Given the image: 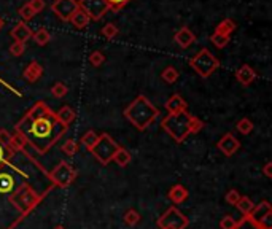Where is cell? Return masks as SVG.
Returning <instances> with one entry per match:
<instances>
[{
  "mask_svg": "<svg viewBox=\"0 0 272 229\" xmlns=\"http://www.w3.org/2000/svg\"><path fill=\"white\" fill-rule=\"evenodd\" d=\"M166 110L167 113H179V112H186L188 104L180 94H174L171 99H167L166 102Z\"/></svg>",
  "mask_w": 272,
  "mask_h": 229,
  "instance_id": "cell-18",
  "label": "cell"
},
{
  "mask_svg": "<svg viewBox=\"0 0 272 229\" xmlns=\"http://www.w3.org/2000/svg\"><path fill=\"white\" fill-rule=\"evenodd\" d=\"M32 38L35 40V43L40 45V46H45V45H48L50 43V40H51V33L48 32V29H38L37 32H33L32 33Z\"/></svg>",
  "mask_w": 272,
  "mask_h": 229,
  "instance_id": "cell-26",
  "label": "cell"
},
{
  "mask_svg": "<svg viewBox=\"0 0 272 229\" xmlns=\"http://www.w3.org/2000/svg\"><path fill=\"white\" fill-rule=\"evenodd\" d=\"M253 123H251V119L248 118H242L237 121V124H236V129L239 131L242 136H248V134H251V131H253Z\"/></svg>",
  "mask_w": 272,
  "mask_h": 229,
  "instance_id": "cell-29",
  "label": "cell"
},
{
  "mask_svg": "<svg viewBox=\"0 0 272 229\" xmlns=\"http://www.w3.org/2000/svg\"><path fill=\"white\" fill-rule=\"evenodd\" d=\"M167 198L171 199L174 204H183L189 198V191L183 185H174L167 193Z\"/></svg>",
  "mask_w": 272,
  "mask_h": 229,
  "instance_id": "cell-20",
  "label": "cell"
},
{
  "mask_svg": "<svg viewBox=\"0 0 272 229\" xmlns=\"http://www.w3.org/2000/svg\"><path fill=\"white\" fill-rule=\"evenodd\" d=\"M263 173L266 175L268 178H272V163H266L263 167Z\"/></svg>",
  "mask_w": 272,
  "mask_h": 229,
  "instance_id": "cell-43",
  "label": "cell"
},
{
  "mask_svg": "<svg viewBox=\"0 0 272 229\" xmlns=\"http://www.w3.org/2000/svg\"><path fill=\"white\" fill-rule=\"evenodd\" d=\"M179 77H180L179 75V70H177L175 67H172V65L166 67V69L161 72V78L164 80L167 85H174L177 80H179Z\"/></svg>",
  "mask_w": 272,
  "mask_h": 229,
  "instance_id": "cell-27",
  "label": "cell"
},
{
  "mask_svg": "<svg viewBox=\"0 0 272 229\" xmlns=\"http://www.w3.org/2000/svg\"><path fill=\"white\" fill-rule=\"evenodd\" d=\"M54 116H56L58 123H60L65 127H69L75 121V118H77V113H75V110L72 109V107L64 105V107H60V109L58 110V113H54Z\"/></svg>",
  "mask_w": 272,
  "mask_h": 229,
  "instance_id": "cell-17",
  "label": "cell"
},
{
  "mask_svg": "<svg viewBox=\"0 0 272 229\" xmlns=\"http://www.w3.org/2000/svg\"><path fill=\"white\" fill-rule=\"evenodd\" d=\"M236 207H237V210H239V212L243 215V217H248V215L251 213V210H253L255 204H253V200H251L250 198H247V196H241V199L237 200Z\"/></svg>",
  "mask_w": 272,
  "mask_h": 229,
  "instance_id": "cell-25",
  "label": "cell"
},
{
  "mask_svg": "<svg viewBox=\"0 0 272 229\" xmlns=\"http://www.w3.org/2000/svg\"><path fill=\"white\" fill-rule=\"evenodd\" d=\"M60 150H62V153L67 154V156H75L77 151H78V143L75 142L73 139H69V140H65V142L62 143Z\"/></svg>",
  "mask_w": 272,
  "mask_h": 229,
  "instance_id": "cell-31",
  "label": "cell"
},
{
  "mask_svg": "<svg viewBox=\"0 0 272 229\" xmlns=\"http://www.w3.org/2000/svg\"><path fill=\"white\" fill-rule=\"evenodd\" d=\"M53 229H67L65 226H62V225H58L56 228H53Z\"/></svg>",
  "mask_w": 272,
  "mask_h": 229,
  "instance_id": "cell-44",
  "label": "cell"
},
{
  "mask_svg": "<svg viewBox=\"0 0 272 229\" xmlns=\"http://www.w3.org/2000/svg\"><path fill=\"white\" fill-rule=\"evenodd\" d=\"M210 40H212V43L216 46V48H224V46H228L229 43V37L226 35H218V33H212V37H210Z\"/></svg>",
  "mask_w": 272,
  "mask_h": 229,
  "instance_id": "cell-36",
  "label": "cell"
},
{
  "mask_svg": "<svg viewBox=\"0 0 272 229\" xmlns=\"http://www.w3.org/2000/svg\"><path fill=\"white\" fill-rule=\"evenodd\" d=\"M30 5V8L33 10V13H40V11H43L45 10V6H46V3H45V0H30V2H27Z\"/></svg>",
  "mask_w": 272,
  "mask_h": 229,
  "instance_id": "cell-42",
  "label": "cell"
},
{
  "mask_svg": "<svg viewBox=\"0 0 272 229\" xmlns=\"http://www.w3.org/2000/svg\"><path fill=\"white\" fill-rule=\"evenodd\" d=\"M189 67H191L201 78H209L220 67V60L209 50L204 48L189 59Z\"/></svg>",
  "mask_w": 272,
  "mask_h": 229,
  "instance_id": "cell-5",
  "label": "cell"
},
{
  "mask_svg": "<svg viewBox=\"0 0 272 229\" xmlns=\"http://www.w3.org/2000/svg\"><path fill=\"white\" fill-rule=\"evenodd\" d=\"M124 116L137 131H145L159 116V110L145 96H137L124 109Z\"/></svg>",
  "mask_w": 272,
  "mask_h": 229,
  "instance_id": "cell-3",
  "label": "cell"
},
{
  "mask_svg": "<svg viewBox=\"0 0 272 229\" xmlns=\"http://www.w3.org/2000/svg\"><path fill=\"white\" fill-rule=\"evenodd\" d=\"M42 199H43V194L37 193L29 183H26V181L19 186H16L11 194H8L10 204H13V207L16 208L18 213L21 215V218L27 217V215L40 204Z\"/></svg>",
  "mask_w": 272,
  "mask_h": 229,
  "instance_id": "cell-4",
  "label": "cell"
},
{
  "mask_svg": "<svg viewBox=\"0 0 272 229\" xmlns=\"http://www.w3.org/2000/svg\"><path fill=\"white\" fill-rule=\"evenodd\" d=\"M10 35H11V38H15V42L26 43L27 40L32 38V30H30V28L24 21H21V23H18L15 28L11 29Z\"/></svg>",
  "mask_w": 272,
  "mask_h": 229,
  "instance_id": "cell-15",
  "label": "cell"
},
{
  "mask_svg": "<svg viewBox=\"0 0 272 229\" xmlns=\"http://www.w3.org/2000/svg\"><path fill=\"white\" fill-rule=\"evenodd\" d=\"M108 5H110V10H115V11H118L121 8H124V6L131 2V0H107Z\"/></svg>",
  "mask_w": 272,
  "mask_h": 229,
  "instance_id": "cell-41",
  "label": "cell"
},
{
  "mask_svg": "<svg viewBox=\"0 0 272 229\" xmlns=\"http://www.w3.org/2000/svg\"><path fill=\"white\" fill-rule=\"evenodd\" d=\"M248 217L261 229H272V205L269 200L264 199L260 204H255Z\"/></svg>",
  "mask_w": 272,
  "mask_h": 229,
  "instance_id": "cell-9",
  "label": "cell"
},
{
  "mask_svg": "<svg viewBox=\"0 0 272 229\" xmlns=\"http://www.w3.org/2000/svg\"><path fill=\"white\" fill-rule=\"evenodd\" d=\"M237 225V220L234 217H231V215H224L220 221V228L221 229H234Z\"/></svg>",
  "mask_w": 272,
  "mask_h": 229,
  "instance_id": "cell-39",
  "label": "cell"
},
{
  "mask_svg": "<svg viewBox=\"0 0 272 229\" xmlns=\"http://www.w3.org/2000/svg\"><path fill=\"white\" fill-rule=\"evenodd\" d=\"M104 62H105V56L102 51H92L90 55V64L92 67H100Z\"/></svg>",
  "mask_w": 272,
  "mask_h": 229,
  "instance_id": "cell-37",
  "label": "cell"
},
{
  "mask_svg": "<svg viewBox=\"0 0 272 229\" xmlns=\"http://www.w3.org/2000/svg\"><path fill=\"white\" fill-rule=\"evenodd\" d=\"M236 78H237V82H239L241 85L248 86V85H251L256 80V72L253 70V67L243 64V65L239 67V69H237Z\"/></svg>",
  "mask_w": 272,
  "mask_h": 229,
  "instance_id": "cell-14",
  "label": "cell"
},
{
  "mask_svg": "<svg viewBox=\"0 0 272 229\" xmlns=\"http://www.w3.org/2000/svg\"><path fill=\"white\" fill-rule=\"evenodd\" d=\"M70 23H72L73 28H77V29H85V28H88V26H90L91 18L88 16L86 13H85L83 10H81V8H78V10L72 15Z\"/></svg>",
  "mask_w": 272,
  "mask_h": 229,
  "instance_id": "cell-22",
  "label": "cell"
},
{
  "mask_svg": "<svg viewBox=\"0 0 272 229\" xmlns=\"http://www.w3.org/2000/svg\"><path fill=\"white\" fill-rule=\"evenodd\" d=\"M118 148H120V145L117 143V140L104 132V134H100L99 136L96 145H94L90 151L102 166H108L112 163L115 153L118 151Z\"/></svg>",
  "mask_w": 272,
  "mask_h": 229,
  "instance_id": "cell-6",
  "label": "cell"
},
{
  "mask_svg": "<svg viewBox=\"0 0 272 229\" xmlns=\"http://www.w3.org/2000/svg\"><path fill=\"white\" fill-rule=\"evenodd\" d=\"M236 23L233 21V19H229V18H226V19H223V21L216 26L215 28V32L213 33H218V35H226V37H231V33H233L234 30H236Z\"/></svg>",
  "mask_w": 272,
  "mask_h": 229,
  "instance_id": "cell-23",
  "label": "cell"
},
{
  "mask_svg": "<svg viewBox=\"0 0 272 229\" xmlns=\"http://www.w3.org/2000/svg\"><path fill=\"white\" fill-rule=\"evenodd\" d=\"M123 220H124V223H126L127 226H135V225L140 223L142 217H140V213H139L137 210H135V208H129V210L124 213Z\"/></svg>",
  "mask_w": 272,
  "mask_h": 229,
  "instance_id": "cell-28",
  "label": "cell"
},
{
  "mask_svg": "<svg viewBox=\"0 0 272 229\" xmlns=\"http://www.w3.org/2000/svg\"><path fill=\"white\" fill-rule=\"evenodd\" d=\"M216 148L224 154V156H233V154H236L237 151H239L241 148V140L237 139L234 134L231 132H226L224 136L216 142Z\"/></svg>",
  "mask_w": 272,
  "mask_h": 229,
  "instance_id": "cell-12",
  "label": "cell"
},
{
  "mask_svg": "<svg viewBox=\"0 0 272 229\" xmlns=\"http://www.w3.org/2000/svg\"><path fill=\"white\" fill-rule=\"evenodd\" d=\"M15 131L21 134L27 145H30L37 153L45 154L58 143L67 127L58 123L54 112L40 100L18 121Z\"/></svg>",
  "mask_w": 272,
  "mask_h": 229,
  "instance_id": "cell-1",
  "label": "cell"
},
{
  "mask_svg": "<svg viewBox=\"0 0 272 229\" xmlns=\"http://www.w3.org/2000/svg\"><path fill=\"white\" fill-rule=\"evenodd\" d=\"M51 10L60 21H70L72 15L78 10V2L77 0H53Z\"/></svg>",
  "mask_w": 272,
  "mask_h": 229,
  "instance_id": "cell-11",
  "label": "cell"
},
{
  "mask_svg": "<svg viewBox=\"0 0 272 229\" xmlns=\"http://www.w3.org/2000/svg\"><path fill=\"white\" fill-rule=\"evenodd\" d=\"M241 196H242V194L237 190H229L226 193V196H224V200H226V204H229V205H236L237 200L241 199Z\"/></svg>",
  "mask_w": 272,
  "mask_h": 229,
  "instance_id": "cell-40",
  "label": "cell"
},
{
  "mask_svg": "<svg viewBox=\"0 0 272 229\" xmlns=\"http://www.w3.org/2000/svg\"><path fill=\"white\" fill-rule=\"evenodd\" d=\"M113 163H117L120 167H126L129 163L132 161V156H131V153H129L126 148H123V146H120L118 148V151L115 153V156H113Z\"/></svg>",
  "mask_w": 272,
  "mask_h": 229,
  "instance_id": "cell-24",
  "label": "cell"
},
{
  "mask_svg": "<svg viewBox=\"0 0 272 229\" xmlns=\"http://www.w3.org/2000/svg\"><path fill=\"white\" fill-rule=\"evenodd\" d=\"M161 127L171 136L172 140H175L177 143H181L183 140L188 139V136L198 134L204 127V123L198 116L189 114L186 110L179 113H169L161 121Z\"/></svg>",
  "mask_w": 272,
  "mask_h": 229,
  "instance_id": "cell-2",
  "label": "cell"
},
{
  "mask_svg": "<svg viewBox=\"0 0 272 229\" xmlns=\"http://www.w3.org/2000/svg\"><path fill=\"white\" fill-rule=\"evenodd\" d=\"M159 229H186L189 225L188 217L177 207H169L156 221Z\"/></svg>",
  "mask_w": 272,
  "mask_h": 229,
  "instance_id": "cell-7",
  "label": "cell"
},
{
  "mask_svg": "<svg viewBox=\"0 0 272 229\" xmlns=\"http://www.w3.org/2000/svg\"><path fill=\"white\" fill-rule=\"evenodd\" d=\"M100 33H102V35H104L105 38H108V40H113V38L117 37L118 33H120V29L117 28V24L108 23V24H105V26H104V28H102Z\"/></svg>",
  "mask_w": 272,
  "mask_h": 229,
  "instance_id": "cell-33",
  "label": "cell"
},
{
  "mask_svg": "<svg viewBox=\"0 0 272 229\" xmlns=\"http://www.w3.org/2000/svg\"><path fill=\"white\" fill-rule=\"evenodd\" d=\"M16 150L11 146V143L0 142V171L5 169V166H10V159L15 156Z\"/></svg>",
  "mask_w": 272,
  "mask_h": 229,
  "instance_id": "cell-21",
  "label": "cell"
},
{
  "mask_svg": "<svg viewBox=\"0 0 272 229\" xmlns=\"http://www.w3.org/2000/svg\"><path fill=\"white\" fill-rule=\"evenodd\" d=\"M234 229H261V228L258 226L250 217H242L241 220H237V225Z\"/></svg>",
  "mask_w": 272,
  "mask_h": 229,
  "instance_id": "cell-34",
  "label": "cell"
},
{
  "mask_svg": "<svg viewBox=\"0 0 272 229\" xmlns=\"http://www.w3.org/2000/svg\"><path fill=\"white\" fill-rule=\"evenodd\" d=\"M10 55L11 56H15V57H19V56H23L24 55V51H26V43H21V42H13L10 45Z\"/></svg>",
  "mask_w": 272,
  "mask_h": 229,
  "instance_id": "cell-35",
  "label": "cell"
},
{
  "mask_svg": "<svg viewBox=\"0 0 272 229\" xmlns=\"http://www.w3.org/2000/svg\"><path fill=\"white\" fill-rule=\"evenodd\" d=\"M174 40H175V43L181 46V48H188V46H191L194 43V40H196V35L193 33V30L189 29V28H181L179 32L174 35Z\"/></svg>",
  "mask_w": 272,
  "mask_h": 229,
  "instance_id": "cell-16",
  "label": "cell"
},
{
  "mask_svg": "<svg viewBox=\"0 0 272 229\" xmlns=\"http://www.w3.org/2000/svg\"><path fill=\"white\" fill-rule=\"evenodd\" d=\"M15 188H16L15 177L5 169L0 171V194H11Z\"/></svg>",
  "mask_w": 272,
  "mask_h": 229,
  "instance_id": "cell-19",
  "label": "cell"
},
{
  "mask_svg": "<svg viewBox=\"0 0 272 229\" xmlns=\"http://www.w3.org/2000/svg\"><path fill=\"white\" fill-rule=\"evenodd\" d=\"M19 16H21L24 19V23H26V21H30V19L35 16V13H33V10L30 8L29 3H24L21 8H19Z\"/></svg>",
  "mask_w": 272,
  "mask_h": 229,
  "instance_id": "cell-38",
  "label": "cell"
},
{
  "mask_svg": "<svg viewBox=\"0 0 272 229\" xmlns=\"http://www.w3.org/2000/svg\"><path fill=\"white\" fill-rule=\"evenodd\" d=\"M2 28H3V21L0 19V29H2Z\"/></svg>",
  "mask_w": 272,
  "mask_h": 229,
  "instance_id": "cell-45",
  "label": "cell"
},
{
  "mask_svg": "<svg viewBox=\"0 0 272 229\" xmlns=\"http://www.w3.org/2000/svg\"><path fill=\"white\" fill-rule=\"evenodd\" d=\"M67 92H69V87H67L62 82H58V83H54L53 87H51V94H53V97H56V99H62L67 96Z\"/></svg>",
  "mask_w": 272,
  "mask_h": 229,
  "instance_id": "cell-32",
  "label": "cell"
},
{
  "mask_svg": "<svg viewBox=\"0 0 272 229\" xmlns=\"http://www.w3.org/2000/svg\"><path fill=\"white\" fill-rule=\"evenodd\" d=\"M77 2H78V8L83 10L94 21H99L110 10V5H108L107 0H77Z\"/></svg>",
  "mask_w": 272,
  "mask_h": 229,
  "instance_id": "cell-10",
  "label": "cell"
},
{
  "mask_svg": "<svg viewBox=\"0 0 272 229\" xmlns=\"http://www.w3.org/2000/svg\"><path fill=\"white\" fill-rule=\"evenodd\" d=\"M97 139H99V134L97 132H94V131H88L85 132V136L81 137V143H83L88 150H91V148L96 145L97 142Z\"/></svg>",
  "mask_w": 272,
  "mask_h": 229,
  "instance_id": "cell-30",
  "label": "cell"
},
{
  "mask_svg": "<svg viewBox=\"0 0 272 229\" xmlns=\"http://www.w3.org/2000/svg\"><path fill=\"white\" fill-rule=\"evenodd\" d=\"M42 75H43V67H42V64H38L37 60H32V62L27 64V67L23 72L24 80L26 82H29V83L38 82V80L42 78Z\"/></svg>",
  "mask_w": 272,
  "mask_h": 229,
  "instance_id": "cell-13",
  "label": "cell"
},
{
  "mask_svg": "<svg viewBox=\"0 0 272 229\" xmlns=\"http://www.w3.org/2000/svg\"><path fill=\"white\" fill-rule=\"evenodd\" d=\"M48 177L53 181V185L59 188H67L77 178V169L67 163V161H60L58 166H54V169L50 172Z\"/></svg>",
  "mask_w": 272,
  "mask_h": 229,
  "instance_id": "cell-8",
  "label": "cell"
}]
</instances>
